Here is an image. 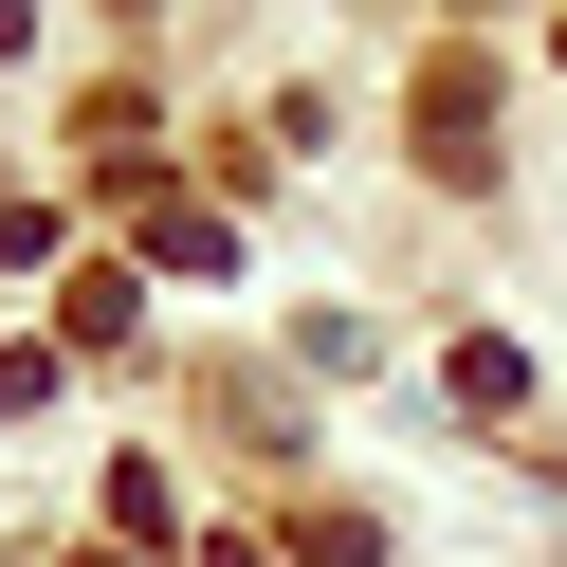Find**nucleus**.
I'll list each match as a JSON object with an SVG mask.
<instances>
[{"mask_svg":"<svg viewBox=\"0 0 567 567\" xmlns=\"http://www.w3.org/2000/svg\"><path fill=\"white\" fill-rule=\"evenodd\" d=\"M421 147L476 184V147H494V74H476V55H440V74H421Z\"/></svg>","mask_w":567,"mask_h":567,"instance_id":"nucleus-1","label":"nucleus"},{"mask_svg":"<svg viewBox=\"0 0 567 567\" xmlns=\"http://www.w3.org/2000/svg\"><path fill=\"white\" fill-rule=\"evenodd\" d=\"M128 220H147V257H165V275H220V220H202V202H128Z\"/></svg>","mask_w":567,"mask_h":567,"instance_id":"nucleus-2","label":"nucleus"},{"mask_svg":"<svg viewBox=\"0 0 567 567\" xmlns=\"http://www.w3.org/2000/svg\"><path fill=\"white\" fill-rule=\"evenodd\" d=\"M55 311H74V348H128V311H147V293H128V275H111V257H92V275H74V293H55Z\"/></svg>","mask_w":567,"mask_h":567,"instance_id":"nucleus-3","label":"nucleus"},{"mask_svg":"<svg viewBox=\"0 0 567 567\" xmlns=\"http://www.w3.org/2000/svg\"><path fill=\"white\" fill-rule=\"evenodd\" d=\"M38 384H55V348H0V421H19V403H38Z\"/></svg>","mask_w":567,"mask_h":567,"instance_id":"nucleus-4","label":"nucleus"}]
</instances>
